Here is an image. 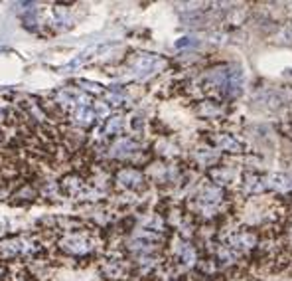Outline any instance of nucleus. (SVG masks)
I'll return each mask as SVG.
<instances>
[]
</instances>
